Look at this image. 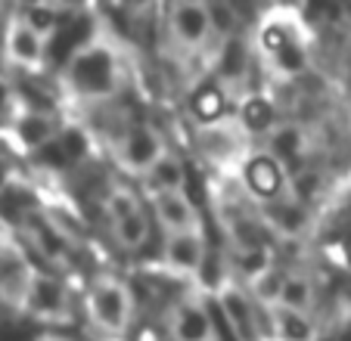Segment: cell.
<instances>
[{
  "instance_id": "8992f818",
  "label": "cell",
  "mask_w": 351,
  "mask_h": 341,
  "mask_svg": "<svg viewBox=\"0 0 351 341\" xmlns=\"http://www.w3.org/2000/svg\"><path fill=\"white\" fill-rule=\"evenodd\" d=\"M221 264L224 267L215 273V279H208L202 286L208 292L215 316H221L227 323V332H230L233 341H265V314H261V304L233 276L224 255H221Z\"/></svg>"
},
{
  "instance_id": "ac0fdd59",
  "label": "cell",
  "mask_w": 351,
  "mask_h": 341,
  "mask_svg": "<svg viewBox=\"0 0 351 341\" xmlns=\"http://www.w3.org/2000/svg\"><path fill=\"white\" fill-rule=\"evenodd\" d=\"M233 103L237 99L230 97V90L208 75L206 81H196V87L186 97V115L193 118V127L218 125L233 115Z\"/></svg>"
},
{
  "instance_id": "d4e9b609",
  "label": "cell",
  "mask_w": 351,
  "mask_h": 341,
  "mask_svg": "<svg viewBox=\"0 0 351 341\" xmlns=\"http://www.w3.org/2000/svg\"><path fill=\"white\" fill-rule=\"evenodd\" d=\"M34 341H78V338H72V335H66V332H40Z\"/></svg>"
},
{
  "instance_id": "7a4b0ae2",
  "label": "cell",
  "mask_w": 351,
  "mask_h": 341,
  "mask_svg": "<svg viewBox=\"0 0 351 341\" xmlns=\"http://www.w3.org/2000/svg\"><path fill=\"white\" fill-rule=\"evenodd\" d=\"M249 47L271 87L302 84L314 68L317 34L298 7H274L249 31Z\"/></svg>"
},
{
  "instance_id": "277c9868",
  "label": "cell",
  "mask_w": 351,
  "mask_h": 341,
  "mask_svg": "<svg viewBox=\"0 0 351 341\" xmlns=\"http://www.w3.org/2000/svg\"><path fill=\"white\" fill-rule=\"evenodd\" d=\"M22 249H32L40 257V267L62 276L81 270V236L69 227V220L44 205H28L19 211Z\"/></svg>"
},
{
  "instance_id": "7402d4cb",
  "label": "cell",
  "mask_w": 351,
  "mask_h": 341,
  "mask_svg": "<svg viewBox=\"0 0 351 341\" xmlns=\"http://www.w3.org/2000/svg\"><path fill=\"white\" fill-rule=\"evenodd\" d=\"M186 180H190V174H186L184 155L178 149H168L140 184H143V192H171L186 190Z\"/></svg>"
},
{
  "instance_id": "9c48e42d",
  "label": "cell",
  "mask_w": 351,
  "mask_h": 341,
  "mask_svg": "<svg viewBox=\"0 0 351 341\" xmlns=\"http://www.w3.org/2000/svg\"><path fill=\"white\" fill-rule=\"evenodd\" d=\"M168 149L171 143L156 121L131 118L109 137V155H112L119 174L128 180H143Z\"/></svg>"
},
{
  "instance_id": "30bf717a",
  "label": "cell",
  "mask_w": 351,
  "mask_h": 341,
  "mask_svg": "<svg viewBox=\"0 0 351 341\" xmlns=\"http://www.w3.org/2000/svg\"><path fill=\"white\" fill-rule=\"evenodd\" d=\"M62 131L66 125H62L60 112L22 103L10 115L7 125H0V152H7L10 158H34L47 146H53L62 137Z\"/></svg>"
},
{
  "instance_id": "6da1fadb",
  "label": "cell",
  "mask_w": 351,
  "mask_h": 341,
  "mask_svg": "<svg viewBox=\"0 0 351 341\" xmlns=\"http://www.w3.org/2000/svg\"><path fill=\"white\" fill-rule=\"evenodd\" d=\"M134 66L128 44L112 28H93L87 40H81L69 53L66 66L60 72V87L69 103L103 109V105L121 99L134 84Z\"/></svg>"
},
{
  "instance_id": "3957f363",
  "label": "cell",
  "mask_w": 351,
  "mask_h": 341,
  "mask_svg": "<svg viewBox=\"0 0 351 341\" xmlns=\"http://www.w3.org/2000/svg\"><path fill=\"white\" fill-rule=\"evenodd\" d=\"M81 310H84L87 326L99 338L121 341L134 329L137 292H134L131 279H125L119 270H97L81 292Z\"/></svg>"
},
{
  "instance_id": "44dd1931",
  "label": "cell",
  "mask_w": 351,
  "mask_h": 341,
  "mask_svg": "<svg viewBox=\"0 0 351 341\" xmlns=\"http://www.w3.org/2000/svg\"><path fill=\"white\" fill-rule=\"evenodd\" d=\"M109 239H112V245L121 251V255H140V251H146V245H149V239H153V214H149V208H137L131 211V214L119 217V220H109Z\"/></svg>"
},
{
  "instance_id": "5b68a950",
  "label": "cell",
  "mask_w": 351,
  "mask_h": 341,
  "mask_svg": "<svg viewBox=\"0 0 351 341\" xmlns=\"http://www.w3.org/2000/svg\"><path fill=\"white\" fill-rule=\"evenodd\" d=\"M208 196H212V214L215 223L224 239V255L230 261H243V257H255L261 251L274 249L271 239H267L265 227L258 220V211L243 192H230L224 186L212 184L208 186Z\"/></svg>"
},
{
  "instance_id": "cb8c5ba5",
  "label": "cell",
  "mask_w": 351,
  "mask_h": 341,
  "mask_svg": "<svg viewBox=\"0 0 351 341\" xmlns=\"http://www.w3.org/2000/svg\"><path fill=\"white\" fill-rule=\"evenodd\" d=\"M19 180V170H16V162L7 155V152H0V192H7L10 186Z\"/></svg>"
},
{
  "instance_id": "9a60e30c",
  "label": "cell",
  "mask_w": 351,
  "mask_h": 341,
  "mask_svg": "<svg viewBox=\"0 0 351 341\" xmlns=\"http://www.w3.org/2000/svg\"><path fill=\"white\" fill-rule=\"evenodd\" d=\"M0 56L7 62V68L22 72L28 78H38L50 66V53L47 44L19 19V13H10L3 28H0Z\"/></svg>"
},
{
  "instance_id": "d6986e66",
  "label": "cell",
  "mask_w": 351,
  "mask_h": 341,
  "mask_svg": "<svg viewBox=\"0 0 351 341\" xmlns=\"http://www.w3.org/2000/svg\"><path fill=\"white\" fill-rule=\"evenodd\" d=\"M271 304H280L286 310H295V314L305 316H317L320 314V282L317 273L308 267H289L283 270V279H280L277 298Z\"/></svg>"
},
{
  "instance_id": "4fadbf2b",
  "label": "cell",
  "mask_w": 351,
  "mask_h": 341,
  "mask_svg": "<svg viewBox=\"0 0 351 341\" xmlns=\"http://www.w3.org/2000/svg\"><path fill=\"white\" fill-rule=\"evenodd\" d=\"M233 177H237V184H239V192H243L255 208H265V205H274L286 196H295L292 177L267 155L265 149L249 152V155L239 162Z\"/></svg>"
},
{
  "instance_id": "484cf974",
  "label": "cell",
  "mask_w": 351,
  "mask_h": 341,
  "mask_svg": "<svg viewBox=\"0 0 351 341\" xmlns=\"http://www.w3.org/2000/svg\"><path fill=\"white\" fill-rule=\"evenodd\" d=\"M10 239V230H7V220H3V217H0V245L7 242Z\"/></svg>"
},
{
  "instance_id": "e0dca14e",
  "label": "cell",
  "mask_w": 351,
  "mask_h": 341,
  "mask_svg": "<svg viewBox=\"0 0 351 341\" xmlns=\"http://www.w3.org/2000/svg\"><path fill=\"white\" fill-rule=\"evenodd\" d=\"M143 202L153 214V223L162 230V236L171 233H199L206 230L202 211L190 199L186 190H171V192H143Z\"/></svg>"
},
{
  "instance_id": "ba28073f",
  "label": "cell",
  "mask_w": 351,
  "mask_h": 341,
  "mask_svg": "<svg viewBox=\"0 0 351 341\" xmlns=\"http://www.w3.org/2000/svg\"><path fill=\"white\" fill-rule=\"evenodd\" d=\"M162 31H165L168 50L184 62L212 60L215 34L208 0H174L162 7Z\"/></svg>"
},
{
  "instance_id": "7c38bea8",
  "label": "cell",
  "mask_w": 351,
  "mask_h": 341,
  "mask_svg": "<svg viewBox=\"0 0 351 341\" xmlns=\"http://www.w3.org/2000/svg\"><path fill=\"white\" fill-rule=\"evenodd\" d=\"M208 233H171V236H162L159 242V257L149 267L162 270V276L168 279H180L190 282V286H202V273L208 267Z\"/></svg>"
},
{
  "instance_id": "2e32d148",
  "label": "cell",
  "mask_w": 351,
  "mask_h": 341,
  "mask_svg": "<svg viewBox=\"0 0 351 341\" xmlns=\"http://www.w3.org/2000/svg\"><path fill=\"white\" fill-rule=\"evenodd\" d=\"M233 121H237L239 134L252 143H265L271 137V131L283 121L277 97L271 93V87H249L243 97L233 103Z\"/></svg>"
},
{
  "instance_id": "8fae6325",
  "label": "cell",
  "mask_w": 351,
  "mask_h": 341,
  "mask_svg": "<svg viewBox=\"0 0 351 341\" xmlns=\"http://www.w3.org/2000/svg\"><path fill=\"white\" fill-rule=\"evenodd\" d=\"M162 329L168 341H224L215 307L202 286H186L168 301L162 314Z\"/></svg>"
},
{
  "instance_id": "603a6c76",
  "label": "cell",
  "mask_w": 351,
  "mask_h": 341,
  "mask_svg": "<svg viewBox=\"0 0 351 341\" xmlns=\"http://www.w3.org/2000/svg\"><path fill=\"white\" fill-rule=\"evenodd\" d=\"M69 10H72V7H66V3H50V0H38V3H28V7H16V13H19V19L25 22V25L32 28V31L38 34V38L44 40L47 47H50V40L60 34L62 16H66Z\"/></svg>"
},
{
  "instance_id": "ffe728a7",
  "label": "cell",
  "mask_w": 351,
  "mask_h": 341,
  "mask_svg": "<svg viewBox=\"0 0 351 341\" xmlns=\"http://www.w3.org/2000/svg\"><path fill=\"white\" fill-rule=\"evenodd\" d=\"M265 314V341H311L317 335V316L286 310L280 304H261Z\"/></svg>"
},
{
  "instance_id": "5bb4252c",
  "label": "cell",
  "mask_w": 351,
  "mask_h": 341,
  "mask_svg": "<svg viewBox=\"0 0 351 341\" xmlns=\"http://www.w3.org/2000/svg\"><path fill=\"white\" fill-rule=\"evenodd\" d=\"M255 211H258V220L265 227L267 239H277V242L286 245H308L320 230L317 211L308 202H302L298 196H286L280 202Z\"/></svg>"
},
{
  "instance_id": "52a82bcc",
  "label": "cell",
  "mask_w": 351,
  "mask_h": 341,
  "mask_svg": "<svg viewBox=\"0 0 351 341\" xmlns=\"http://www.w3.org/2000/svg\"><path fill=\"white\" fill-rule=\"evenodd\" d=\"M22 316L34 320L44 326L47 332H60V329H72L78 323V304H75V292L62 276L44 270L34 264L28 273L25 292H22Z\"/></svg>"
}]
</instances>
